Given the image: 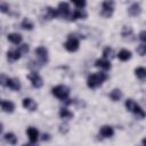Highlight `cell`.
Instances as JSON below:
<instances>
[{
    "instance_id": "obj_19",
    "label": "cell",
    "mask_w": 146,
    "mask_h": 146,
    "mask_svg": "<svg viewBox=\"0 0 146 146\" xmlns=\"http://www.w3.org/2000/svg\"><path fill=\"white\" fill-rule=\"evenodd\" d=\"M86 17H87V14L82 9H75L70 15V21H76V19H81V18H86Z\"/></svg>"
},
{
    "instance_id": "obj_9",
    "label": "cell",
    "mask_w": 146,
    "mask_h": 146,
    "mask_svg": "<svg viewBox=\"0 0 146 146\" xmlns=\"http://www.w3.org/2000/svg\"><path fill=\"white\" fill-rule=\"evenodd\" d=\"M121 36H122V39L124 41H128V42H131V41L136 40L135 33H133L132 29L129 27V26H123V29L121 31Z\"/></svg>"
},
{
    "instance_id": "obj_20",
    "label": "cell",
    "mask_w": 146,
    "mask_h": 146,
    "mask_svg": "<svg viewBox=\"0 0 146 146\" xmlns=\"http://www.w3.org/2000/svg\"><path fill=\"white\" fill-rule=\"evenodd\" d=\"M7 39H8V41H10L14 44H19L22 42V40H23V38H22V35L19 33H9Z\"/></svg>"
},
{
    "instance_id": "obj_18",
    "label": "cell",
    "mask_w": 146,
    "mask_h": 146,
    "mask_svg": "<svg viewBox=\"0 0 146 146\" xmlns=\"http://www.w3.org/2000/svg\"><path fill=\"white\" fill-rule=\"evenodd\" d=\"M140 13H141V7H140V5L137 3V2L132 3V5L128 8V14H129L130 16H132V17H136V16L140 15Z\"/></svg>"
},
{
    "instance_id": "obj_21",
    "label": "cell",
    "mask_w": 146,
    "mask_h": 146,
    "mask_svg": "<svg viewBox=\"0 0 146 146\" xmlns=\"http://www.w3.org/2000/svg\"><path fill=\"white\" fill-rule=\"evenodd\" d=\"M117 57H119L120 60L127 62V60H129V59L131 58V51L128 50V49H122V50H120V52L117 54Z\"/></svg>"
},
{
    "instance_id": "obj_23",
    "label": "cell",
    "mask_w": 146,
    "mask_h": 146,
    "mask_svg": "<svg viewBox=\"0 0 146 146\" xmlns=\"http://www.w3.org/2000/svg\"><path fill=\"white\" fill-rule=\"evenodd\" d=\"M110 98L113 100V102H119L121 98H122V91L120 89H113L111 92H110Z\"/></svg>"
},
{
    "instance_id": "obj_15",
    "label": "cell",
    "mask_w": 146,
    "mask_h": 146,
    "mask_svg": "<svg viewBox=\"0 0 146 146\" xmlns=\"http://www.w3.org/2000/svg\"><path fill=\"white\" fill-rule=\"evenodd\" d=\"M99 133L103 138H111L114 135V129L111 125H103L99 129Z\"/></svg>"
},
{
    "instance_id": "obj_28",
    "label": "cell",
    "mask_w": 146,
    "mask_h": 146,
    "mask_svg": "<svg viewBox=\"0 0 146 146\" xmlns=\"http://www.w3.org/2000/svg\"><path fill=\"white\" fill-rule=\"evenodd\" d=\"M136 50H137V52H138L140 56H145V55H146V43L139 44Z\"/></svg>"
},
{
    "instance_id": "obj_8",
    "label": "cell",
    "mask_w": 146,
    "mask_h": 146,
    "mask_svg": "<svg viewBox=\"0 0 146 146\" xmlns=\"http://www.w3.org/2000/svg\"><path fill=\"white\" fill-rule=\"evenodd\" d=\"M27 79L31 81V84H32L33 88L40 89V88L43 86V80H42V78L39 75L38 72H31V73L27 75Z\"/></svg>"
},
{
    "instance_id": "obj_14",
    "label": "cell",
    "mask_w": 146,
    "mask_h": 146,
    "mask_svg": "<svg viewBox=\"0 0 146 146\" xmlns=\"http://www.w3.org/2000/svg\"><path fill=\"white\" fill-rule=\"evenodd\" d=\"M95 66H97V67H99V68H102V70H104V71H108V70H111V67H112L110 59H106V58H104V57H103L102 59H97V60L95 62Z\"/></svg>"
},
{
    "instance_id": "obj_5",
    "label": "cell",
    "mask_w": 146,
    "mask_h": 146,
    "mask_svg": "<svg viewBox=\"0 0 146 146\" xmlns=\"http://www.w3.org/2000/svg\"><path fill=\"white\" fill-rule=\"evenodd\" d=\"M1 84L10 88L11 90L18 91L21 89V82L18 79H13V78H7L3 74L1 75Z\"/></svg>"
},
{
    "instance_id": "obj_3",
    "label": "cell",
    "mask_w": 146,
    "mask_h": 146,
    "mask_svg": "<svg viewBox=\"0 0 146 146\" xmlns=\"http://www.w3.org/2000/svg\"><path fill=\"white\" fill-rule=\"evenodd\" d=\"M51 92L52 95L60 99V100H66L70 96V88L66 87V86H63V84H59V86H56L51 89Z\"/></svg>"
},
{
    "instance_id": "obj_6",
    "label": "cell",
    "mask_w": 146,
    "mask_h": 146,
    "mask_svg": "<svg viewBox=\"0 0 146 146\" xmlns=\"http://www.w3.org/2000/svg\"><path fill=\"white\" fill-rule=\"evenodd\" d=\"M34 54H35V56L38 58V62L41 65L47 64V62H48V50H47L46 47H43V46L36 47L35 50H34Z\"/></svg>"
},
{
    "instance_id": "obj_26",
    "label": "cell",
    "mask_w": 146,
    "mask_h": 146,
    "mask_svg": "<svg viewBox=\"0 0 146 146\" xmlns=\"http://www.w3.org/2000/svg\"><path fill=\"white\" fill-rule=\"evenodd\" d=\"M59 116L62 119H71V117H73V113L70 110H67L66 107H64V108L59 110Z\"/></svg>"
},
{
    "instance_id": "obj_7",
    "label": "cell",
    "mask_w": 146,
    "mask_h": 146,
    "mask_svg": "<svg viewBox=\"0 0 146 146\" xmlns=\"http://www.w3.org/2000/svg\"><path fill=\"white\" fill-rule=\"evenodd\" d=\"M79 46H80L79 40H78L75 36H72V35H70V36L67 38L66 42L64 43L65 49H66L67 51H70V52H74V51H76V50L79 49Z\"/></svg>"
},
{
    "instance_id": "obj_22",
    "label": "cell",
    "mask_w": 146,
    "mask_h": 146,
    "mask_svg": "<svg viewBox=\"0 0 146 146\" xmlns=\"http://www.w3.org/2000/svg\"><path fill=\"white\" fill-rule=\"evenodd\" d=\"M3 139H5L8 144H10V145H16V144H17V137H16L15 133H13V132H7V133H5V135H3Z\"/></svg>"
},
{
    "instance_id": "obj_1",
    "label": "cell",
    "mask_w": 146,
    "mask_h": 146,
    "mask_svg": "<svg viewBox=\"0 0 146 146\" xmlns=\"http://www.w3.org/2000/svg\"><path fill=\"white\" fill-rule=\"evenodd\" d=\"M107 74L104 72H98V73H94L90 74L87 79V86L90 89H96L98 87H100L106 80H107Z\"/></svg>"
},
{
    "instance_id": "obj_30",
    "label": "cell",
    "mask_w": 146,
    "mask_h": 146,
    "mask_svg": "<svg viewBox=\"0 0 146 146\" xmlns=\"http://www.w3.org/2000/svg\"><path fill=\"white\" fill-rule=\"evenodd\" d=\"M138 38H139L140 41H143L144 43H146V31H141V32L139 33Z\"/></svg>"
},
{
    "instance_id": "obj_24",
    "label": "cell",
    "mask_w": 146,
    "mask_h": 146,
    "mask_svg": "<svg viewBox=\"0 0 146 146\" xmlns=\"http://www.w3.org/2000/svg\"><path fill=\"white\" fill-rule=\"evenodd\" d=\"M21 27H22V29H24V30L31 31V30H33L34 25H33V23H32L29 18H24V19L22 21V23H21Z\"/></svg>"
},
{
    "instance_id": "obj_25",
    "label": "cell",
    "mask_w": 146,
    "mask_h": 146,
    "mask_svg": "<svg viewBox=\"0 0 146 146\" xmlns=\"http://www.w3.org/2000/svg\"><path fill=\"white\" fill-rule=\"evenodd\" d=\"M135 74L139 80H145L146 79V68L145 67H137L135 70Z\"/></svg>"
},
{
    "instance_id": "obj_12",
    "label": "cell",
    "mask_w": 146,
    "mask_h": 146,
    "mask_svg": "<svg viewBox=\"0 0 146 146\" xmlns=\"http://www.w3.org/2000/svg\"><path fill=\"white\" fill-rule=\"evenodd\" d=\"M22 105H23L24 108H26L30 112H34L38 108V104L32 98H24L23 102H22Z\"/></svg>"
},
{
    "instance_id": "obj_34",
    "label": "cell",
    "mask_w": 146,
    "mask_h": 146,
    "mask_svg": "<svg viewBox=\"0 0 146 146\" xmlns=\"http://www.w3.org/2000/svg\"><path fill=\"white\" fill-rule=\"evenodd\" d=\"M141 144H143V145H146V138H144V139L141 140Z\"/></svg>"
},
{
    "instance_id": "obj_17",
    "label": "cell",
    "mask_w": 146,
    "mask_h": 146,
    "mask_svg": "<svg viewBox=\"0 0 146 146\" xmlns=\"http://www.w3.org/2000/svg\"><path fill=\"white\" fill-rule=\"evenodd\" d=\"M22 51L19 49H15V50H10L7 52V59L9 62H16L22 57Z\"/></svg>"
},
{
    "instance_id": "obj_33",
    "label": "cell",
    "mask_w": 146,
    "mask_h": 146,
    "mask_svg": "<svg viewBox=\"0 0 146 146\" xmlns=\"http://www.w3.org/2000/svg\"><path fill=\"white\" fill-rule=\"evenodd\" d=\"M41 139H42V140H49V139H50V135H48V133H43Z\"/></svg>"
},
{
    "instance_id": "obj_32",
    "label": "cell",
    "mask_w": 146,
    "mask_h": 146,
    "mask_svg": "<svg viewBox=\"0 0 146 146\" xmlns=\"http://www.w3.org/2000/svg\"><path fill=\"white\" fill-rule=\"evenodd\" d=\"M18 49L22 51V54H26V52L29 51V46H27V44H21Z\"/></svg>"
},
{
    "instance_id": "obj_10",
    "label": "cell",
    "mask_w": 146,
    "mask_h": 146,
    "mask_svg": "<svg viewBox=\"0 0 146 146\" xmlns=\"http://www.w3.org/2000/svg\"><path fill=\"white\" fill-rule=\"evenodd\" d=\"M57 11H58V16L63 17V18H67L71 15L70 6H68L67 2H60L58 5V7H57Z\"/></svg>"
},
{
    "instance_id": "obj_2",
    "label": "cell",
    "mask_w": 146,
    "mask_h": 146,
    "mask_svg": "<svg viewBox=\"0 0 146 146\" xmlns=\"http://www.w3.org/2000/svg\"><path fill=\"white\" fill-rule=\"evenodd\" d=\"M124 105H125V108H127L129 112H131L132 114H135L137 117H139V119L146 117V112H145L133 99H127L125 103H124Z\"/></svg>"
},
{
    "instance_id": "obj_27",
    "label": "cell",
    "mask_w": 146,
    "mask_h": 146,
    "mask_svg": "<svg viewBox=\"0 0 146 146\" xmlns=\"http://www.w3.org/2000/svg\"><path fill=\"white\" fill-rule=\"evenodd\" d=\"M113 55H114V51H113V49L111 47H106L103 50V57L106 58V59H111L113 57Z\"/></svg>"
},
{
    "instance_id": "obj_16",
    "label": "cell",
    "mask_w": 146,
    "mask_h": 146,
    "mask_svg": "<svg viewBox=\"0 0 146 146\" xmlns=\"http://www.w3.org/2000/svg\"><path fill=\"white\" fill-rule=\"evenodd\" d=\"M1 110L5 112V113H13L14 110H15V104L10 100H1Z\"/></svg>"
},
{
    "instance_id": "obj_13",
    "label": "cell",
    "mask_w": 146,
    "mask_h": 146,
    "mask_svg": "<svg viewBox=\"0 0 146 146\" xmlns=\"http://www.w3.org/2000/svg\"><path fill=\"white\" fill-rule=\"evenodd\" d=\"M58 16V11L57 9H54L51 7H47L43 9V18L47 19V21H50V19H54L55 17Z\"/></svg>"
},
{
    "instance_id": "obj_4",
    "label": "cell",
    "mask_w": 146,
    "mask_h": 146,
    "mask_svg": "<svg viewBox=\"0 0 146 146\" xmlns=\"http://www.w3.org/2000/svg\"><path fill=\"white\" fill-rule=\"evenodd\" d=\"M114 8H115V2L114 0H104L102 2V11L100 15L105 18H110L112 17L113 13H114Z\"/></svg>"
},
{
    "instance_id": "obj_29",
    "label": "cell",
    "mask_w": 146,
    "mask_h": 146,
    "mask_svg": "<svg viewBox=\"0 0 146 146\" xmlns=\"http://www.w3.org/2000/svg\"><path fill=\"white\" fill-rule=\"evenodd\" d=\"M78 8H80V9H82V8H84L86 7V5H87V1L86 0H71Z\"/></svg>"
},
{
    "instance_id": "obj_31",
    "label": "cell",
    "mask_w": 146,
    "mask_h": 146,
    "mask_svg": "<svg viewBox=\"0 0 146 146\" xmlns=\"http://www.w3.org/2000/svg\"><path fill=\"white\" fill-rule=\"evenodd\" d=\"M8 9H9V6H8L7 3L2 2V3L0 5V10H1L2 13H7V11H8Z\"/></svg>"
},
{
    "instance_id": "obj_11",
    "label": "cell",
    "mask_w": 146,
    "mask_h": 146,
    "mask_svg": "<svg viewBox=\"0 0 146 146\" xmlns=\"http://www.w3.org/2000/svg\"><path fill=\"white\" fill-rule=\"evenodd\" d=\"M26 135L29 137V140L31 144H35L39 139V131L34 127H29L26 129Z\"/></svg>"
}]
</instances>
